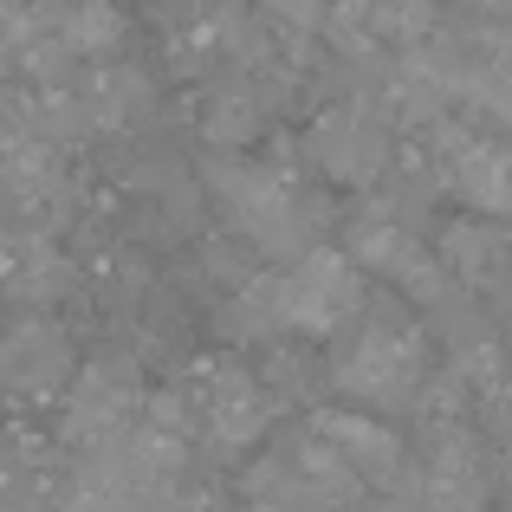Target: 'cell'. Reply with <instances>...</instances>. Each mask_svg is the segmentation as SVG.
Wrapping results in <instances>:
<instances>
[{"label": "cell", "mask_w": 512, "mask_h": 512, "mask_svg": "<svg viewBox=\"0 0 512 512\" xmlns=\"http://www.w3.org/2000/svg\"><path fill=\"white\" fill-rule=\"evenodd\" d=\"M266 286H273V318L279 325L312 331V338L363 318V273H357L350 253L312 247L305 260H292L286 273H266Z\"/></svg>", "instance_id": "obj_1"}, {"label": "cell", "mask_w": 512, "mask_h": 512, "mask_svg": "<svg viewBox=\"0 0 512 512\" xmlns=\"http://www.w3.org/2000/svg\"><path fill=\"white\" fill-rule=\"evenodd\" d=\"M422 376V344L396 312H363L357 338L338 357V383L363 402H409Z\"/></svg>", "instance_id": "obj_2"}, {"label": "cell", "mask_w": 512, "mask_h": 512, "mask_svg": "<svg viewBox=\"0 0 512 512\" xmlns=\"http://www.w3.org/2000/svg\"><path fill=\"white\" fill-rule=\"evenodd\" d=\"M221 195L227 208H234V221L247 227L253 240H260L266 253H292V260H305V195L292 188V175L279 169H221Z\"/></svg>", "instance_id": "obj_3"}, {"label": "cell", "mask_w": 512, "mask_h": 512, "mask_svg": "<svg viewBox=\"0 0 512 512\" xmlns=\"http://www.w3.org/2000/svg\"><path fill=\"white\" fill-rule=\"evenodd\" d=\"M130 409H137V370L124 357H98L78 370L72 402H65V428L91 448H104V441L130 435Z\"/></svg>", "instance_id": "obj_4"}, {"label": "cell", "mask_w": 512, "mask_h": 512, "mask_svg": "<svg viewBox=\"0 0 512 512\" xmlns=\"http://www.w3.org/2000/svg\"><path fill=\"white\" fill-rule=\"evenodd\" d=\"M350 260L370 266V273H389L402 292H422V299H435L441 292V273L435 260H428V247L415 240V227L402 221V214H363L357 227H350Z\"/></svg>", "instance_id": "obj_5"}, {"label": "cell", "mask_w": 512, "mask_h": 512, "mask_svg": "<svg viewBox=\"0 0 512 512\" xmlns=\"http://www.w3.org/2000/svg\"><path fill=\"white\" fill-rule=\"evenodd\" d=\"M312 150H318V163H325L331 175H344V182H370V175H383V163H389V130H383L376 111L344 104V111L318 117Z\"/></svg>", "instance_id": "obj_6"}, {"label": "cell", "mask_w": 512, "mask_h": 512, "mask_svg": "<svg viewBox=\"0 0 512 512\" xmlns=\"http://www.w3.org/2000/svg\"><path fill=\"white\" fill-rule=\"evenodd\" d=\"M441 150H448V156H441L448 182L461 188L474 208H487V214H506L512 208V156L500 150V143L474 137V130H448Z\"/></svg>", "instance_id": "obj_7"}, {"label": "cell", "mask_w": 512, "mask_h": 512, "mask_svg": "<svg viewBox=\"0 0 512 512\" xmlns=\"http://www.w3.org/2000/svg\"><path fill=\"white\" fill-rule=\"evenodd\" d=\"M195 409H201V422H208L227 448H247V441L266 428V396H260V383H253L247 370H208L201 376V402Z\"/></svg>", "instance_id": "obj_8"}, {"label": "cell", "mask_w": 512, "mask_h": 512, "mask_svg": "<svg viewBox=\"0 0 512 512\" xmlns=\"http://www.w3.org/2000/svg\"><path fill=\"white\" fill-rule=\"evenodd\" d=\"M318 448H325L350 480H389L402 467L396 435L363 422V415H325V422H318Z\"/></svg>", "instance_id": "obj_9"}]
</instances>
